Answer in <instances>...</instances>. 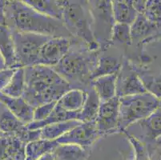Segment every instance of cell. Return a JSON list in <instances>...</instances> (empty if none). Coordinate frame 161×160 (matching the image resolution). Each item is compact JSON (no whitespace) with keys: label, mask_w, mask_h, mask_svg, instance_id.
I'll use <instances>...</instances> for the list:
<instances>
[{"label":"cell","mask_w":161,"mask_h":160,"mask_svg":"<svg viewBox=\"0 0 161 160\" xmlns=\"http://www.w3.org/2000/svg\"><path fill=\"white\" fill-rule=\"evenodd\" d=\"M159 107H160V108H161V99H159Z\"/></svg>","instance_id":"ab89813d"},{"label":"cell","mask_w":161,"mask_h":160,"mask_svg":"<svg viewBox=\"0 0 161 160\" xmlns=\"http://www.w3.org/2000/svg\"><path fill=\"white\" fill-rule=\"evenodd\" d=\"M71 39L64 37L51 38L41 47L36 65L50 67L56 66L71 49Z\"/></svg>","instance_id":"4fadbf2b"},{"label":"cell","mask_w":161,"mask_h":160,"mask_svg":"<svg viewBox=\"0 0 161 160\" xmlns=\"http://www.w3.org/2000/svg\"><path fill=\"white\" fill-rule=\"evenodd\" d=\"M3 135H4V134H3V133H2V132H1V131H0V138L2 137Z\"/></svg>","instance_id":"f35d334b"},{"label":"cell","mask_w":161,"mask_h":160,"mask_svg":"<svg viewBox=\"0 0 161 160\" xmlns=\"http://www.w3.org/2000/svg\"><path fill=\"white\" fill-rule=\"evenodd\" d=\"M101 136L95 122L81 123L65 135L56 139L58 144H72L89 151Z\"/></svg>","instance_id":"7c38bea8"},{"label":"cell","mask_w":161,"mask_h":160,"mask_svg":"<svg viewBox=\"0 0 161 160\" xmlns=\"http://www.w3.org/2000/svg\"><path fill=\"white\" fill-rule=\"evenodd\" d=\"M117 74L102 76L92 81V87L97 94L100 102H105L116 96Z\"/></svg>","instance_id":"ffe728a7"},{"label":"cell","mask_w":161,"mask_h":160,"mask_svg":"<svg viewBox=\"0 0 161 160\" xmlns=\"http://www.w3.org/2000/svg\"><path fill=\"white\" fill-rule=\"evenodd\" d=\"M62 22L71 36L83 42L92 51H99L92 32V19L88 1H62Z\"/></svg>","instance_id":"277c9868"},{"label":"cell","mask_w":161,"mask_h":160,"mask_svg":"<svg viewBox=\"0 0 161 160\" xmlns=\"http://www.w3.org/2000/svg\"><path fill=\"white\" fill-rule=\"evenodd\" d=\"M6 63H5V61H4V58L3 57L2 54L0 52V70H3V69L6 68Z\"/></svg>","instance_id":"74e56055"},{"label":"cell","mask_w":161,"mask_h":160,"mask_svg":"<svg viewBox=\"0 0 161 160\" xmlns=\"http://www.w3.org/2000/svg\"><path fill=\"white\" fill-rule=\"evenodd\" d=\"M0 52L4 58L6 67L19 68L14 54L12 34L6 25H0Z\"/></svg>","instance_id":"e0dca14e"},{"label":"cell","mask_w":161,"mask_h":160,"mask_svg":"<svg viewBox=\"0 0 161 160\" xmlns=\"http://www.w3.org/2000/svg\"><path fill=\"white\" fill-rule=\"evenodd\" d=\"M52 153L56 160H85L88 151L72 144H58Z\"/></svg>","instance_id":"83f0119b"},{"label":"cell","mask_w":161,"mask_h":160,"mask_svg":"<svg viewBox=\"0 0 161 160\" xmlns=\"http://www.w3.org/2000/svg\"><path fill=\"white\" fill-rule=\"evenodd\" d=\"M25 87V74L24 68L16 69L14 75L11 78V81L7 85L2 93L7 96L13 98L22 97Z\"/></svg>","instance_id":"f1b7e54d"},{"label":"cell","mask_w":161,"mask_h":160,"mask_svg":"<svg viewBox=\"0 0 161 160\" xmlns=\"http://www.w3.org/2000/svg\"><path fill=\"white\" fill-rule=\"evenodd\" d=\"M100 51H92L83 42L72 38L71 49L52 68L71 89L87 91L92 87V74Z\"/></svg>","instance_id":"3957f363"},{"label":"cell","mask_w":161,"mask_h":160,"mask_svg":"<svg viewBox=\"0 0 161 160\" xmlns=\"http://www.w3.org/2000/svg\"><path fill=\"white\" fill-rule=\"evenodd\" d=\"M131 38L132 43L140 42L142 44L153 40L156 37L161 36L159 29L151 23L143 14H139L135 21L130 25Z\"/></svg>","instance_id":"5bb4252c"},{"label":"cell","mask_w":161,"mask_h":160,"mask_svg":"<svg viewBox=\"0 0 161 160\" xmlns=\"http://www.w3.org/2000/svg\"><path fill=\"white\" fill-rule=\"evenodd\" d=\"M119 98L117 96L100 102L95 123L101 137L119 132Z\"/></svg>","instance_id":"8fae6325"},{"label":"cell","mask_w":161,"mask_h":160,"mask_svg":"<svg viewBox=\"0 0 161 160\" xmlns=\"http://www.w3.org/2000/svg\"><path fill=\"white\" fill-rule=\"evenodd\" d=\"M132 146V155L128 160H150L147 148L140 142L129 135H126Z\"/></svg>","instance_id":"1f68e13d"},{"label":"cell","mask_w":161,"mask_h":160,"mask_svg":"<svg viewBox=\"0 0 161 160\" xmlns=\"http://www.w3.org/2000/svg\"><path fill=\"white\" fill-rule=\"evenodd\" d=\"M112 14L115 23L131 25L138 15L131 0H114L112 1Z\"/></svg>","instance_id":"ac0fdd59"},{"label":"cell","mask_w":161,"mask_h":160,"mask_svg":"<svg viewBox=\"0 0 161 160\" xmlns=\"http://www.w3.org/2000/svg\"><path fill=\"white\" fill-rule=\"evenodd\" d=\"M147 146L154 144L161 138V108L159 107L150 115L128 127L124 131Z\"/></svg>","instance_id":"ba28073f"},{"label":"cell","mask_w":161,"mask_h":160,"mask_svg":"<svg viewBox=\"0 0 161 160\" xmlns=\"http://www.w3.org/2000/svg\"><path fill=\"white\" fill-rule=\"evenodd\" d=\"M11 34L19 68L36 66L41 47L52 38L47 35L16 30H11Z\"/></svg>","instance_id":"52a82bcc"},{"label":"cell","mask_w":161,"mask_h":160,"mask_svg":"<svg viewBox=\"0 0 161 160\" xmlns=\"http://www.w3.org/2000/svg\"><path fill=\"white\" fill-rule=\"evenodd\" d=\"M92 19V32L99 51H105L112 46V31L115 25L112 1H88Z\"/></svg>","instance_id":"8992f818"},{"label":"cell","mask_w":161,"mask_h":160,"mask_svg":"<svg viewBox=\"0 0 161 160\" xmlns=\"http://www.w3.org/2000/svg\"><path fill=\"white\" fill-rule=\"evenodd\" d=\"M15 70L16 69L8 68V67H6L3 70H0V91H2L9 83Z\"/></svg>","instance_id":"836d02e7"},{"label":"cell","mask_w":161,"mask_h":160,"mask_svg":"<svg viewBox=\"0 0 161 160\" xmlns=\"http://www.w3.org/2000/svg\"><path fill=\"white\" fill-rule=\"evenodd\" d=\"M85 92L86 99L79 112L78 121L80 123L95 122L99 111L100 100L92 87Z\"/></svg>","instance_id":"7402d4cb"},{"label":"cell","mask_w":161,"mask_h":160,"mask_svg":"<svg viewBox=\"0 0 161 160\" xmlns=\"http://www.w3.org/2000/svg\"><path fill=\"white\" fill-rule=\"evenodd\" d=\"M25 87L22 97L32 108L58 102L71 90V86L52 67L42 65L24 67Z\"/></svg>","instance_id":"7a4b0ae2"},{"label":"cell","mask_w":161,"mask_h":160,"mask_svg":"<svg viewBox=\"0 0 161 160\" xmlns=\"http://www.w3.org/2000/svg\"><path fill=\"white\" fill-rule=\"evenodd\" d=\"M0 131L7 135L14 136L27 144L40 139V130H29L13 113L0 102Z\"/></svg>","instance_id":"9c48e42d"},{"label":"cell","mask_w":161,"mask_h":160,"mask_svg":"<svg viewBox=\"0 0 161 160\" xmlns=\"http://www.w3.org/2000/svg\"><path fill=\"white\" fill-rule=\"evenodd\" d=\"M5 19L6 26L11 30L72 38L61 20L38 12L24 1H6Z\"/></svg>","instance_id":"6da1fadb"},{"label":"cell","mask_w":161,"mask_h":160,"mask_svg":"<svg viewBox=\"0 0 161 160\" xmlns=\"http://www.w3.org/2000/svg\"><path fill=\"white\" fill-rule=\"evenodd\" d=\"M159 107V100L148 92L119 98V132H123L150 115Z\"/></svg>","instance_id":"5b68a950"},{"label":"cell","mask_w":161,"mask_h":160,"mask_svg":"<svg viewBox=\"0 0 161 160\" xmlns=\"http://www.w3.org/2000/svg\"><path fill=\"white\" fill-rule=\"evenodd\" d=\"M26 143L14 136L0 138V160H25Z\"/></svg>","instance_id":"2e32d148"},{"label":"cell","mask_w":161,"mask_h":160,"mask_svg":"<svg viewBox=\"0 0 161 160\" xmlns=\"http://www.w3.org/2000/svg\"><path fill=\"white\" fill-rule=\"evenodd\" d=\"M78 120H70V121L61 122L46 126L40 129V139L54 141L60 138L67 132L70 131L80 124Z\"/></svg>","instance_id":"484cf974"},{"label":"cell","mask_w":161,"mask_h":160,"mask_svg":"<svg viewBox=\"0 0 161 160\" xmlns=\"http://www.w3.org/2000/svg\"><path fill=\"white\" fill-rule=\"evenodd\" d=\"M0 102H3L25 125H28L33 121L35 108L29 105L23 97L13 98L0 91Z\"/></svg>","instance_id":"9a60e30c"},{"label":"cell","mask_w":161,"mask_h":160,"mask_svg":"<svg viewBox=\"0 0 161 160\" xmlns=\"http://www.w3.org/2000/svg\"><path fill=\"white\" fill-rule=\"evenodd\" d=\"M5 5L6 1L0 0V25H6Z\"/></svg>","instance_id":"d590c367"},{"label":"cell","mask_w":161,"mask_h":160,"mask_svg":"<svg viewBox=\"0 0 161 160\" xmlns=\"http://www.w3.org/2000/svg\"><path fill=\"white\" fill-rule=\"evenodd\" d=\"M150 160H161V138L154 144L147 146Z\"/></svg>","instance_id":"e575fe53"},{"label":"cell","mask_w":161,"mask_h":160,"mask_svg":"<svg viewBox=\"0 0 161 160\" xmlns=\"http://www.w3.org/2000/svg\"><path fill=\"white\" fill-rule=\"evenodd\" d=\"M39 160H56V158H55L54 154L52 152H51V153L45 154Z\"/></svg>","instance_id":"8d00e7d4"},{"label":"cell","mask_w":161,"mask_h":160,"mask_svg":"<svg viewBox=\"0 0 161 160\" xmlns=\"http://www.w3.org/2000/svg\"><path fill=\"white\" fill-rule=\"evenodd\" d=\"M142 14L145 18L157 27L161 33V1L151 0L146 1L145 7Z\"/></svg>","instance_id":"f546056e"},{"label":"cell","mask_w":161,"mask_h":160,"mask_svg":"<svg viewBox=\"0 0 161 160\" xmlns=\"http://www.w3.org/2000/svg\"><path fill=\"white\" fill-rule=\"evenodd\" d=\"M38 12L50 18L61 20L64 14L62 1L57 0H26L24 1Z\"/></svg>","instance_id":"44dd1931"},{"label":"cell","mask_w":161,"mask_h":160,"mask_svg":"<svg viewBox=\"0 0 161 160\" xmlns=\"http://www.w3.org/2000/svg\"><path fill=\"white\" fill-rule=\"evenodd\" d=\"M122 66V61L114 56H99L96 67L92 74V81L99 77L117 74Z\"/></svg>","instance_id":"cb8c5ba5"},{"label":"cell","mask_w":161,"mask_h":160,"mask_svg":"<svg viewBox=\"0 0 161 160\" xmlns=\"http://www.w3.org/2000/svg\"><path fill=\"white\" fill-rule=\"evenodd\" d=\"M58 145L56 140L38 139L30 142L25 146V160H39L45 154L53 152Z\"/></svg>","instance_id":"d4e9b609"},{"label":"cell","mask_w":161,"mask_h":160,"mask_svg":"<svg viewBox=\"0 0 161 160\" xmlns=\"http://www.w3.org/2000/svg\"><path fill=\"white\" fill-rule=\"evenodd\" d=\"M56 103L57 102H52L35 108L33 114V121L32 122H41L46 119L49 116L50 114L52 113V111H53Z\"/></svg>","instance_id":"d6a6232c"},{"label":"cell","mask_w":161,"mask_h":160,"mask_svg":"<svg viewBox=\"0 0 161 160\" xmlns=\"http://www.w3.org/2000/svg\"><path fill=\"white\" fill-rule=\"evenodd\" d=\"M134 66L147 92L154 95L159 100L161 99V74H154L146 67L137 65L135 63Z\"/></svg>","instance_id":"603a6c76"},{"label":"cell","mask_w":161,"mask_h":160,"mask_svg":"<svg viewBox=\"0 0 161 160\" xmlns=\"http://www.w3.org/2000/svg\"><path fill=\"white\" fill-rule=\"evenodd\" d=\"M145 92L147 91L135 69L134 63L128 58H124L117 74L116 96L122 98Z\"/></svg>","instance_id":"30bf717a"},{"label":"cell","mask_w":161,"mask_h":160,"mask_svg":"<svg viewBox=\"0 0 161 160\" xmlns=\"http://www.w3.org/2000/svg\"><path fill=\"white\" fill-rule=\"evenodd\" d=\"M112 45L115 42L124 44L127 46H131L132 44L131 38V30L130 26L124 23H115L112 31Z\"/></svg>","instance_id":"4dcf8cb0"},{"label":"cell","mask_w":161,"mask_h":160,"mask_svg":"<svg viewBox=\"0 0 161 160\" xmlns=\"http://www.w3.org/2000/svg\"><path fill=\"white\" fill-rule=\"evenodd\" d=\"M86 99V92L79 89H71L58 99L57 104L68 111H79Z\"/></svg>","instance_id":"4316f807"},{"label":"cell","mask_w":161,"mask_h":160,"mask_svg":"<svg viewBox=\"0 0 161 160\" xmlns=\"http://www.w3.org/2000/svg\"><path fill=\"white\" fill-rule=\"evenodd\" d=\"M79 112L80 111H66L56 103L53 111L46 119L41 122H31L28 125H27V127L29 130H40L46 126L54 124V123L70 121V120H78Z\"/></svg>","instance_id":"d6986e66"}]
</instances>
